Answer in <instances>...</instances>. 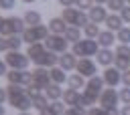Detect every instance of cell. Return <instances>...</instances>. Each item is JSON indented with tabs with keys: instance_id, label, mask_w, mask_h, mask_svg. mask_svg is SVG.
<instances>
[{
	"instance_id": "7bdbcfd3",
	"label": "cell",
	"mask_w": 130,
	"mask_h": 115,
	"mask_svg": "<svg viewBox=\"0 0 130 115\" xmlns=\"http://www.w3.org/2000/svg\"><path fill=\"white\" fill-rule=\"evenodd\" d=\"M122 83H124V87H130V69L122 73Z\"/></svg>"
},
{
	"instance_id": "60d3db41",
	"label": "cell",
	"mask_w": 130,
	"mask_h": 115,
	"mask_svg": "<svg viewBox=\"0 0 130 115\" xmlns=\"http://www.w3.org/2000/svg\"><path fill=\"white\" fill-rule=\"evenodd\" d=\"M41 91H43V89H39V87H37V85H32V83L26 87V93L30 95V99H32V97H37V95H41Z\"/></svg>"
},
{
	"instance_id": "c3c4849f",
	"label": "cell",
	"mask_w": 130,
	"mask_h": 115,
	"mask_svg": "<svg viewBox=\"0 0 130 115\" xmlns=\"http://www.w3.org/2000/svg\"><path fill=\"white\" fill-rule=\"evenodd\" d=\"M39 113H41V115H53V113H51V109H49V107H47V109H43V111H39Z\"/></svg>"
},
{
	"instance_id": "f1b7e54d",
	"label": "cell",
	"mask_w": 130,
	"mask_h": 115,
	"mask_svg": "<svg viewBox=\"0 0 130 115\" xmlns=\"http://www.w3.org/2000/svg\"><path fill=\"white\" fill-rule=\"evenodd\" d=\"M32 107H35L37 111H43V109H47V107H49V99L41 93V95L32 97Z\"/></svg>"
},
{
	"instance_id": "11a10c76",
	"label": "cell",
	"mask_w": 130,
	"mask_h": 115,
	"mask_svg": "<svg viewBox=\"0 0 130 115\" xmlns=\"http://www.w3.org/2000/svg\"><path fill=\"white\" fill-rule=\"evenodd\" d=\"M126 2H128V4H130V0H126Z\"/></svg>"
},
{
	"instance_id": "9c48e42d",
	"label": "cell",
	"mask_w": 130,
	"mask_h": 115,
	"mask_svg": "<svg viewBox=\"0 0 130 115\" xmlns=\"http://www.w3.org/2000/svg\"><path fill=\"white\" fill-rule=\"evenodd\" d=\"M118 103H120V95H118V89H114V87H106L98 99V105L104 107L106 111L118 109Z\"/></svg>"
},
{
	"instance_id": "bcb514c9",
	"label": "cell",
	"mask_w": 130,
	"mask_h": 115,
	"mask_svg": "<svg viewBox=\"0 0 130 115\" xmlns=\"http://www.w3.org/2000/svg\"><path fill=\"white\" fill-rule=\"evenodd\" d=\"M120 115H130V105H124V107H120Z\"/></svg>"
},
{
	"instance_id": "f6af8a7d",
	"label": "cell",
	"mask_w": 130,
	"mask_h": 115,
	"mask_svg": "<svg viewBox=\"0 0 130 115\" xmlns=\"http://www.w3.org/2000/svg\"><path fill=\"white\" fill-rule=\"evenodd\" d=\"M63 8H69V6H75V0H57Z\"/></svg>"
},
{
	"instance_id": "7a4b0ae2",
	"label": "cell",
	"mask_w": 130,
	"mask_h": 115,
	"mask_svg": "<svg viewBox=\"0 0 130 115\" xmlns=\"http://www.w3.org/2000/svg\"><path fill=\"white\" fill-rule=\"evenodd\" d=\"M104 89H106V85H104L102 75L89 77L85 81V87L81 91V101H79L77 107H93V105H98V99H100V95H102Z\"/></svg>"
},
{
	"instance_id": "b9f144b4",
	"label": "cell",
	"mask_w": 130,
	"mask_h": 115,
	"mask_svg": "<svg viewBox=\"0 0 130 115\" xmlns=\"http://www.w3.org/2000/svg\"><path fill=\"white\" fill-rule=\"evenodd\" d=\"M0 52H8V38L0 36Z\"/></svg>"
},
{
	"instance_id": "ab89813d",
	"label": "cell",
	"mask_w": 130,
	"mask_h": 115,
	"mask_svg": "<svg viewBox=\"0 0 130 115\" xmlns=\"http://www.w3.org/2000/svg\"><path fill=\"white\" fill-rule=\"evenodd\" d=\"M16 6V0H0V10H12Z\"/></svg>"
},
{
	"instance_id": "f35d334b",
	"label": "cell",
	"mask_w": 130,
	"mask_h": 115,
	"mask_svg": "<svg viewBox=\"0 0 130 115\" xmlns=\"http://www.w3.org/2000/svg\"><path fill=\"white\" fill-rule=\"evenodd\" d=\"M87 115H110V113H108L104 107H95V105H93V107L87 109Z\"/></svg>"
},
{
	"instance_id": "816d5d0a",
	"label": "cell",
	"mask_w": 130,
	"mask_h": 115,
	"mask_svg": "<svg viewBox=\"0 0 130 115\" xmlns=\"http://www.w3.org/2000/svg\"><path fill=\"white\" fill-rule=\"evenodd\" d=\"M18 115H30V113H28V111H20Z\"/></svg>"
},
{
	"instance_id": "681fc988",
	"label": "cell",
	"mask_w": 130,
	"mask_h": 115,
	"mask_svg": "<svg viewBox=\"0 0 130 115\" xmlns=\"http://www.w3.org/2000/svg\"><path fill=\"white\" fill-rule=\"evenodd\" d=\"M22 4H32V2H37V0H20Z\"/></svg>"
},
{
	"instance_id": "f907efd6",
	"label": "cell",
	"mask_w": 130,
	"mask_h": 115,
	"mask_svg": "<svg viewBox=\"0 0 130 115\" xmlns=\"http://www.w3.org/2000/svg\"><path fill=\"white\" fill-rule=\"evenodd\" d=\"M93 2H95V4H106L108 0H93Z\"/></svg>"
},
{
	"instance_id": "d6a6232c",
	"label": "cell",
	"mask_w": 130,
	"mask_h": 115,
	"mask_svg": "<svg viewBox=\"0 0 130 115\" xmlns=\"http://www.w3.org/2000/svg\"><path fill=\"white\" fill-rule=\"evenodd\" d=\"M114 54H116V56H122V59H128V61H130V44H116V48H114Z\"/></svg>"
},
{
	"instance_id": "cb8c5ba5",
	"label": "cell",
	"mask_w": 130,
	"mask_h": 115,
	"mask_svg": "<svg viewBox=\"0 0 130 115\" xmlns=\"http://www.w3.org/2000/svg\"><path fill=\"white\" fill-rule=\"evenodd\" d=\"M22 20H24L26 26H37V24H43V14L39 10H26Z\"/></svg>"
},
{
	"instance_id": "6da1fadb",
	"label": "cell",
	"mask_w": 130,
	"mask_h": 115,
	"mask_svg": "<svg viewBox=\"0 0 130 115\" xmlns=\"http://www.w3.org/2000/svg\"><path fill=\"white\" fill-rule=\"evenodd\" d=\"M26 56H28L37 67H45V69L57 67V63H59V54L51 52L43 42L28 44V48H26Z\"/></svg>"
},
{
	"instance_id": "2e32d148",
	"label": "cell",
	"mask_w": 130,
	"mask_h": 115,
	"mask_svg": "<svg viewBox=\"0 0 130 115\" xmlns=\"http://www.w3.org/2000/svg\"><path fill=\"white\" fill-rule=\"evenodd\" d=\"M65 73H71L75 71V65H77V56L71 52V50H65L63 54H59V63H57Z\"/></svg>"
},
{
	"instance_id": "603a6c76",
	"label": "cell",
	"mask_w": 130,
	"mask_h": 115,
	"mask_svg": "<svg viewBox=\"0 0 130 115\" xmlns=\"http://www.w3.org/2000/svg\"><path fill=\"white\" fill-rule=\"evenodd\" d=\"M85 77H81L79 73H73V75H67V89H75V91H81L85 87Z\"/></svg>"
},
{
	"instance_id": "836d02e7",
	"label": "cell",
	"mask_w": 130,
	"mask_h": 115,
	"mask_svg": "<svg viewBox=\"0 0 130 115\" xmlns=\"http://www.w3.org/2000/svg\"><path fill=\"white\" fill-rule=\"evenodd\" d=\"M114 67L124 73V71L130 69V61H128V59H122V56H114Z\"/></svg>"
},
{
	"instance_id": "f5cc1de1",
	"label": "cell",
	"mask_w": 130,
	"mask_h": 115,
	"mask_svg": "<svg viewBox=\"0 0 130 115\" xmlns=\"http://www.w3.org/2000/svg\"><path fill=\"white\" fill-rule=\"evenodd\" d=\"M0 115H4V107L2 105H0Z\"/></svg>"
},
{
	"instance_id": "9a60e30c",
	"label": "cell",
	"mask_w": 130,
	"mask_h": 115,
	"mask_svg": "<svg viewBox=\"0 0 130 115\" xmlns=\"http://www.w3.org/2000/svg\"><path fill=\"white\" fill-rule=\"evenodd\" d=\"M108 8L104 6V4H93L89 10H87V18H89V22H93V24H102V22H106V18H108Z\"/></svg>"
},
{
	"instance_id": "f546056e",
	"label": "cell",
	"mask_w": 130,
	"mask_h": 115,
	"mask_svg": "<svg viewBox=\"0 0 130 115\" xmlns=\"http://www.w3.org/2000/svg\"><path fill=\"white\" fill-rule=\"evenodd\" d=\"M104 6H106L110 12H120V10L126 6V0H108Z\"/></svg>"
},
{
	"instance_id": "83f0119b",
	"label": "cell",
	"mask_w": 130,
	"mask_h": 115,
	"mask_svg": "<svg viewBox=\"0 0 130 115\" xmlns=\"http://www.w3.org/2000/svg\"><path fill=\"white\" fill-rule=\"evenodd\" d=\"M81 30H83L85 38H98V34L102 32V30H100V26H98V24H93V22H87Z\"/></svg>"
},
{
	"instance_id": "4dcf8cb0",
	"label": "cell",
	"mask_w": 130,
	"mask_h": 115,
	"mask_svg": "<svg viewBox=\"0 0 130 115\" xmlns=\"http://www.w3.org/2000/svg\"><path fill=\"white\" fill-rule=\"evenodd\" d=\"M20 46H22V38H20V34H12V36H8V50H20Z\"/></svg>"
},
{
	"instance_id": "9f6ffc18",
	"label": "cell",
	"mask_w": 130,
	"mask_h": 115,
	"mask_svg": "<svg viewBox=\"0 0 130 115\" xmlns=\"http://www.w3.org/2000/svg\"><path fill=\"white\" fill-rule=\"evenodd\" d=\"M45 2H49V0H45Z\"/></svg>"
},
{
	"instance_id": "ac0fdd59",
	"label": "cell",
	"mask_w": 130,
	"mask_h": 115,
	"mask_svg": "<svg viewBox=\"0 0 130 115\" xmlns=\"http://www.w3.org/2000/svg\"><path fill=\"white\" fill-rule=\"evenodd\" d=\"M61 101L65 103V107H77V105H79V101H81V91L67 89V91H63Z\"/></svg>"
},
{
	"instance_id": "8fae6325",
	"label": "cell",
	"mask_w": 130,
	"mask_h": 115,
	"mask_svg": "<svg viewBox=\"0 0 130 115\" xmlns=\"http://www.w3.org/2000/svg\"><path fill=\"white\" fill-rule=\"evenodd\" d=\"M6 79H8V83L20 85V87H28V85L32 83L30 71H20V69H10V71L6 73Z\"/></svg>"
},
{
	"instance_id": "74e56055",
	"label": "cell",
	"mask_w": 130,
	"mask_h": 115,
	"mask_svg": "<svg viewBox=\"0 0 130 115\" xmlns=\"http://www.w3.org/2000/svg\"><path fill=\"white\" fill-rule=\"evenodd\" d=\"M118 14H120V18L124 20V24H130V4H126Z\"/></svg>"
},
{
	"instance_id": "8d00e7d4",
	"label": "cell",
	"mask_w": 130,
	"mask_h": 115,
	"mask_svg": "<svg viewBox=\"0 0 130 115\" xmlns=\"http://www.w3.org/2000/svg\"><path fill=\"white\" fill-rule=\"evenodd\" d=\"M118 95H120V101H122L124 105H130V87L120 89V91H118Z\"/></svg>"
},
{
	"instance_id": "d6986e66",
	"label": "cell",
	"mask_w": 130,
	"mask_h": 115,
	"mask_svg": "<svg viewBox=\"0 0 130 115\" xmlns=\"http://www.w3.org/2000/svg\"><path fill=\"white\" fill-rule=\"evenodd\" d=\"M95 40H98L100 48H112L114 42H116V32H112V30H102Z\"/></svg>"
},
{
	"instance_id": "db71d44e",
	"label": "cell",
	"mask_w": 130,
	"mask_h": 115,
	"mask_svg": "<svg viewBox=\"0 0 130 115\" xmlns=\"http://www.w3.org/2000/svg\"><path fill=\"white\" fill-rule=\"evenodd\" d=\"M2 18H4V16H0V24H2Z\"/></svg>"
},
{
	"instance_id": "8992f818",
	"label": "cell",
	"mask_w": 130,
	"mask_h": 115,
	"mask_svg": "<svg viewBox=\"0 0 130 115\" xmlns=\"http://www.w3.org/2000/svg\"><path fill=\"white\" fill-rule=\"evenodd\" d=\"M49 26L47 24H37V26H26L20 34L22 42L26 44H35V42H45V38L49 36Z\"/></svg>"
},
{
	"instance_id": "7dc6e473",
	"label": "cell",
	"mask_w": 130,
	"mask_h": 115,
	"mask_svg": "<svg viewBox=\"0 0 130 115\" xmlns=\"http://www.w3.org/2000/svg\"><path fill=\"white\" fill-rule=\"evenodd\" d=\"M4 101H6V89H2V87H0V105H2Z\"/></svg>"
},
{
	"instance_id": "52a82bcc",
	"label": "cell",
	"mask_w": 130,
	"mask_h": 115,
	"mask_svg": "<svg viewBox=\"0 0 130 115\" xmlns=\"http://www.w3.org/2000/svg\"><path fill=\"white\" fill-rule=\"evenodd\" d=\"M61 18L67 22V26H77V28H83V26L89 22V18H87V12H83V10H77L75 6L63 8V12H61Z\"/></svg>"
},
{
	"instance_id": "e0dca14e",
	"label": "cell",
	"mask_w": 130,
	"mask_h": 115,
	"mask_svg": "<svg viewBox=\"0 0 130 115\" xmlns=\"http://www.w3.org/2000/svg\"><path fill=\"white\" fill-rule=\"evenodd\" d=\"M114 56H116V54H114L112 48H100L98 54H95V59H98L95 63L106 69V67H112V65H114Z\"/></svg>"
},
{
	"instance_id": "7402d4cb",
	"label": "cell",
	"mask_w": 130,
	"mask_h": 115,
	"mask_svg": "<svg viewBox=\"0 0 130 115\" xmlns=\"http://www.w3.org/2000/svg\"><path fill=\"white\" fill-rule=\"evenodd\" d=\"M49 77H51V83H55V85H63V83H67V73H65L59 65L49 69Z\"/></svg>"
},
{
	"instance_id": "1f68e13d",
	"label": "cell",
	"mask_w": 130,
	"mask_h": 115,
	"mask_svg": "<svg viewBox=\"0 0 130 115\" xmlns=\"http://www.w3.org/2000/svg\"><path fill=\"white\" fill-rule=\"evenodd\" d=\"M49 109H51V113L53 115H63V111H65V103L59 99V101H49Z\"/></svg>"
},
{
	"instance_id": "e575fe53",
	"label": "cell",
	"mask_w": 130,
	"mask_h": 115,
	"mask_svg": "<svg viewBox=\"0 0 130 115\" xmlns=\"http://www.w3.org/2000/svg\"><path fill=\"white\" fill-rule=\"evenodd\" d=\"M93 4H95L93 0H75V8L77 10H83V12H87Z\"/></svg>"
},
{
	"instance_id": "ffe728a7",
	"label": "cell",
	"mask_w": 130,
	"mask_h": 115,
	"mask_svg": "<svg viewBox=\"0 0 130 115\" xmlns=\"http://www.w3.org/2000/svg\"><path fill=\"white\" fill-rule=\"evenodd\" d=\"M104 24H106V30H112V32H118V30H120V28L124 26V20L120 18V14H118V12H110Z\"/></svg>"
},
{
	"instance_id": "484cf974",
	"label": "cell",
	"mask_w": 130,
	"mask_h": 115,
	"mask_svg": "<svg viewBox=\"0 0 130 115\" xmlns=\"http://www.w3.org/2000/svg\"><path fill=\"white\" fill-rule=\"evenodd\" d=\"M63 36H65V40H67L69 44H73V42L81 40V28H77V26H67L65 32H63Z\"/></svg>"
},
{
	"instance_id": "4316f807",
	"label": "cell",
	"mask_w": 130,
	"mask_h": 115,
	"mask_svg": "<svg viewBox=\"0 0 130 115\" xmlns=\"http://www.w3.org/2000/svg\"><path fill=\"white\" fill-rule=\"evenodd\" d=\"M116 42L118 44H130V26H122L116 32Z\"/></svg>"
},
{
	"instance_id": "d4e9b609",
	"label": "cell",
	"mask_w": 130,
	"mask_h": 115,
	"mask_svg": "<svg viewBox=\"0 0 130 115\" xmlns=\"http://www.w3.org/2000/svg\"><path fill=\"white\" fill-rule=\"evenodd\" d=\"M43 91H45L43 95H45L49 101H59V99L63 97V89H61V85H55V83H51V85L45 87Z\"/></svg>"
},
{
	"instance_id": "ee69618b",
	"label": "cell",
	"mask_w": 130,
	"mask_h": 115,
	"mask_svg": "<svg viewBox=\"0 0 130 115\" xmlns=\"http://www.w3.org/2000/svg\"><path fill=\"white\" fill-rule=\"evenodd\" d=\"M8 73V65L4 63V59H0V77H6Z\"/></svg>"
},
{
	"instance_id": "5b68a950",
	"label": "cell",
	"mask_w": 130,
	"mask_h": 115,
	"mask_svg": "<svg viewBox=\"0 0 130 115\" xmlns=\"http://www.w3.org/2000/svg\"><path fill=\"white\" fill-rule=\"evenodd\" d=\"M26 28V24H24V20L20 18V16H14V14H10V16H4L2 18V24H0V36H12V34H22V30Z\"/></svg>"
},
{
	"instance_id": "d590c367",
	"label": "cell",
	"mask_w": 130,
	"mask_h": 115,
	"mask_svg": "<svg viewBox=\"0 0 130 115\" xmlns=\"http://www.w3.org/2000/svg\"><path fill=\"white\" fill-rule=\"evenodd\" d=\"M63 115H87L85 107H65Z\"/></svg>"
},
{
	"instance_id": "4fadbf2b",
	"label": "cell",
	"mask_w": 130,
	"mask_h": 115,
	"mask_svg": "<svg viewBox=\"0 0 130 115\" xmlns=\"http://www.w3.org/2000/svg\"><path fill=\"white\" fill-rule=\"evenodd\" d=\"M30 75H32V85H37L39 89H45V87L51 85L49 69H45V67H35V69L30 71Z\"/></svg>"
},
{
	"instance_id": "7c38bea8",
	"label": "cell",
	"mask_w": 130,
	"mask_h": 115,
	"mask_svg": "<svg viewBox=\"0 0 130 115\" xmlns=\"http://www.w3.org/2000/svg\"><path fill=\"white\" fill-rule=\"evenodd\" d=\"M75 73H79L81 77L89 79L93 75H98V63L93 59H77V65H75Z\"/></svg>"
},
{
	"instance_id": "277c9868",
	"label": "cell",
	"mask_w": 130,
	"mask_h": 115,
	"mask_svg": "<svg viewBox=\"0 0 130 115\" xmlns=\"http://www.w3.org/2000/svg\"><path fill=\"white\" fill-rule=\"evenodd\" d=\"M98 50H100V44L95 38H81L71 44V52L77 59H91L98 54Z\"/></svg>"
},
{
	"instance_id": "ba28073f",
	"label": "cell",
	"mask_w": 130,
	"mask_h": 115,
	"mask_svg": "<svg viewBox=\"0 0 130 115\" xmlns=\"http://www.w3.org/2000/svg\"><path fill=\"white\" fill-rule=\"evenodd\" d=\"M4 63H6L10 69L26 71L28 65H30V59L26 56V52H20V50H8V52L4 54Z\"/></svg>"
},
{
	"instance_id": "5bb4252c",
	"label": "cell",
	"mask_w": 130,
	"mask_h": 115,
	"mask_svg": "<svg viewBox=\"0 0 130 115\" xmlns=\"http://www.w3.org/2000/svg\"><path fill=\"white\" fill-rule=\"evenodd\" d=\"M102 79H104V85L106 87H118L122 83V71H118L114 65L112 67H106V71L102 73Z\"/></svg>"
},
{
	"instance_id": "3957f363",
	"label": "cell",
	"mask_w": 130,
	"mask_h": 115,
	"mask_svg": "<svg viewBox=\"0 0 130 115\" xmlns=\"http://www.w3.org/2000/svg\"><path fill=\"white\" fill-rule=\"evenodd\" d=\"M6 101L10 103V107H14V109H18V111H28V109H32V99H30V95L26 93V89L20 87V85L8 83V87H6Z\"/></svg>"
},
{
	"instance_id": "30bf717a",
	"label": "cell",
	"mask_w": 130,
	"mask_h": 115,
	"mask_svg": "<svg viewBox=\"0 0 130 115\" xmlns=\"http://www.w3.org/2000/svg\"><path fill=\"white\" fill-rule=\"evenodd\" d=\"M43 44H45L51 52H55V54H63V52L69 48V42L65 40L63 34H49V36L45 38Z\"/></svg>"
},
{
	"instance_id": "44dd1931",
	"label": "cell",
	"mask_w": 130,
	"mask_h": 115,
	"mask_svg": "<svg viewBox=\"0 0 130 115\" xmlns=\"http://www.w3.org/2000/svg\"><path fill=\"white\" fill-rule=\"evenodd\" d=\"M47 26H49V32H51V34H63L65 28H67V22H65L61 16H53Z\"/></svg>"
}]
</instances>
